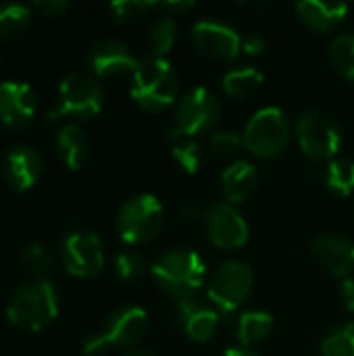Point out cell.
I'll list each match as a JSON object with an SVG mask.
<instances>
[{
	"mask_svg": "<svg viewBox=\"0 0 354 356\" xmlns=\"http://www.w3.org/2000/svg\"><path fill=\"white\" fill-rule=\"evenodd\" d=\"M29 25V8L23 4H0V38H15Z\"/></svg>",
	"mask_w": 354,
	"mask_h": 356,
	"instance_id": "27",
	"label": "cell"
},
{
	"mask_svg": "<svg viewBox=\"0 0 354 356\" xmlns=\"http://www.w3.org/2000/svg\"><path fill=\"white\" fill-rule=\"evenodd\" d=\"M121 356H156L154 353H150V350H142V348H136V350H127L125 355Z\"/></svg>",
	"mask_w": 354,
	"mask_h": 356,
	"instance_id": "40",
	"label": "cell"
},
{
	"mask_svg": "<svg viewBox=\"0 0 354 356\" xmlns=\"http://www.w3.org/2000/svg\"><path fill=\"white\" fill-rule=\"evenodd\" d=\"M325 184L332 192L340 196H348L354 190V163L346 159L330 161L325 169Z\"/></svg>",
	"mask_w": 354,
	"mask_h": 356,
	"instance_id": "24",
	"label": "cell"
},
{
	"mask_svg": "<svg viewBox=\"0 0 354 356\" xmlns=\"http://www.w3.org/2000/svg\"><path fill=\"white\" fill-rule=\"evenodd\" d=\"M240 146H244V140L242 136L234 134V131H215L211 134L209 142H207V148L213 156H232L234 152L240 150Z\"/></svg>",
	"mask_w": 354,
	"mask_h": 356,
	"instance_id": "29",
	"label": "cell"
},
{
	"mask_svg": "<svg viewBox=\"0 0 354 356\" xmlns=\"http://www.w3.org/2000/svg\"><path fill=\"white\" fill-rule=\"evenodd\" d=\"M265 46H267V42L261 33H246L242 38V50L250 56H259L265 50Z\"/></svg>",
	"mask_w": 354,
	"mask_h": 356,
	"instance_id": "34",
	"label": "cell"
},
{
	"mask_svg": "<svg viewBox=\"0 0 354 356\" xmlns=\"http://www.w3.org/2000/svg\"><path fill=\"white\" fill-rule=\"evenodd\" d=\"M144 267H146L144 257L140 252H136V250H123L115 259V273H117V277H121L125 282H131V280L140 277Z\"/></svg>",
	"mask_w": 354,
	"mask_h": 356,
	"instance_id": "30",
	"label": "cell"
},
{
	"mask_svg": "<svg viewBox=\"0 0 354 356\" xmlns=\"http://www.w3.org/2000/svg\"><path fill=\"white\" fill-rule=\"evenodd\" d=\"M298 17L315 31H332L340 25L348 13L344 2H325V0H303L296 4Z\"/></svg>",
	"mask_w": 354,
	"mask_h": 356,
	"instance_id": "19",
	"label": "cell"
},
{
	"mask_svg": "<svg viewBox=\"0 0 354 356\" xmlns=\"http://www.w3.org/2000/svg\"><path fill=\"white\" fill-rule=\"evenodd\" d=\"M273 330V317L267 311H248L242 313L236 325V336L244 348L263 342Z\"/></svg>",
	"mask_w": 354,
	"mask_h": 356,
	"instance_id": "22",
	"label": "cell"
},
{
	"mask_svg": "<svg viewBox=\"0 0 354 356\" xmlns=\"http://www.w3.org/2000/svg\"><path fill=\"white\" fill-rule=\"evenodd\" d=\"M177 213H179L182 219L192 221V219H198V217H200V207H198L194 200H182V202L177 204Z\"/></svg>",
	"mask_w": 354,
	"mask_h": 356,
	"instance_id": "36",
	"label": "cell"
},
{
	"mask_svg": "<svg viewBox=\"0 0 354 356\" xmlns=\"http://www.w3.org/2000/svg\"><path fill=\"white\" fill-rule=\"evenodd\" d=\"M90 65H92L96 75L111 77V75L125 73V71L134 73L136 67L140 65V60L131 54L129 46L123 44L121 40L104 38V40H98L92 46V50H90Z\"/></svg>",
	"mask_w": 354,
	"mask_h": 356,
	"instance_id": "16",
	"label": "cell"
},
{
	"mask_svg": "<svg viewBox=\"0 0 354 356\" xmlns=\"http://www.w3.org/2000/svg\"><path fill=\"white\" fill-rule=\"evenodd\" d=\"M259 184V171L248 161H236L232 163L223 175H221V188L230 202H242L246 200Z\"/></svg>",
	"mask_w": 354,
	"mask_h": 356,
	"instance_id": "20",
	"label": "cell"
},
{
	"mask_svg": "<svg viewBox=\"0 0 354 356\" xmlns=\"http://www.w3.org/2000/svg\"><path fill=\"white\" fill-rule=\"evenodd\" d=\"M332 65L348 79H354V33H340L330 44Z\"/></svg>",
	"mask_w": 354,
	"mask_h": 356,
	"instance_id": "25",
	"label": "cell"
},
{
	"mask_svg": "<svg viewBox=\"0 0 354 356\" xmlns=\"http://www.w3.org/2000/svg\"><path fill=\"white\" fill-rule=\"evenodd\" d=\"M150 330V319L148 313L140 307H125L115 311L106 323L102 325L100 332L92 334L86 344H83V353L86 355H94L100 353L108 346H134L138 344Z\"/></svg>",
	"mask_w": 354,
	"mask_h": 356,
	"instance_id": "5",
	"label": "cell"
},
{
	"mask_svg": "<svg viewBox=\"0 0 354 356\" xmlns=\"http://www.w3.org/2000/svg\"><path fill=\"white\" fill-rule=\"evenodd\" d=\"M159 6L167 8V10H188L194 6V2H161Z\"/></svg>",
	"mask_w": 354,
	"mask_h": 356,
	"instance_id": "38",
	"label": "cell"
},
{
	"mask_svg": "<svg viewBox=\"0 0 354 356\" xmlns=\"http://www.w3.org/2000/svg\"><path fill=\"white\" fill-rule=\"evenodd\" d=\"M311 252L315 257V261L332 275L336 277H344L354 269V242L344 238V236H336V234H325L319 236L313 246Z\"/></svg>",
	"mask_w": 354,
	"mask_h": 356,
	"instance_id": "15",
	"label": "cell"
},
{
	"mask_svg": "<svg viewBox=\"0 0 354 356\" xmlns=\"http://www.w3.org/2000/svg\"><path fill=\"white\" fill-rule=\"evenodd\" d=\"M204 225H207L211 242L217 248H223V250L240 248L248 240V225L244 217L240 215V211L230 202L213 204L204 213Z\"/></svg>",
	"mask_w": 354,
	"mask_h": 356,
	"instance_id": "12",
	"label": "cell"
},
{
	"mask_svg": "<svg viewBox=\"0 0 354 356\" xmlns=\"http://www.w3.org/2000/svg\"><path fill=\"white\" fill-rule=\"evenodd\" d=\"M252 282L255 275L246 263L230 261L215 271L209 284V298L223 315H230L248 298Z\"/></svg>",
	"mask_w": 354,
	"mask_h": 356,
	"instance_id": "10",
	"label": "cell"
},
{
	"mask_svg": "<svg viewBox=\"0 0 354 356\" xmlns=\"http://www.w3.org/2000/svg\"><path fill=\"white\" fill-rule=\"evenodd\" d=\"M38 111V98L31 86L21 81L0 83V121L6 127H25Z\"/></svg>",
	"mask_w": 354,
	"mask_h": 356,
	"instance_id": "14",
	"label": "cell"
},
{
	"mask_svg": "<svg viewBox=\"0 0 354 356\" xmlns=\"http://www.w3.org/2000/svg\"><path fill=\"white\" fill-rule=\"evenodd\" d=\"M65 269L75 277H92L104 267L102 242L96 234L75 232L63 244Z\"/></svg>",
	"mask_w": 354,
	"mask_h": 356,
	"instance_id": "11",
	"label": "cell"
},
{
	"mask_svg": "<svg viewBox=\"0 0 354 356\" xmlns=\"http://www.w3.org/2000/svg\"><path fill=\"white\" fill-rule=\"evenodd\" d=\"M223 356H259L255 350H248L244 346H238V348H227Z\"/></svg>",
	"mask_w": 354,
	"mask_h": 356,
	"instance_id": "39",
	"label": "cell"
},
{
	"mask_svg": "<svg viewBox=\"0 0 354 356\" xmlns=\"http://www.w3.org/2000/svg\"><path fill=\"white\" fill-rule=\"evenodd\" d=\"M152 6H156L154 2H146V0H119L111 4V13L117 21H131L138 19L140 15H144L146 10H150Z\"/></svg>",
	"mask_w": 354,
	"mask_h": 356,
	"instance_id": "33",
	"label": "cell"
},
{
	"mask_svg": "<svg viewBox=\"0 0 354 356\" xmlns=\"http://www.w3.org/2000/svg\"><path fill=\"white\" fill-rule=\"evenodd\" d=\"M340 296H342L344 307H346L351 313H354V280L346 277V280L342 282V286H340Z\"/></svg>",
	"mask_w": 354,
	"mask_h": 356,
	"instance_id": "37",
	"label": "cell"
},
{
	"mask_svg": "<svg viewBox=\"0 0 354 356\" xmlns=\"http://www.w3.org/2000/svg\"><path fill=\"white\" fill-rule=\"evenodd\" d=\"M321 356H354V323H344L321 342Z\"/></svg>",
	"mask_w": 354,
	"mask_h": 356,
	"instance_id": "28",
	"label": "cell"
},
{
	"mask_svg": "<svg viewBox=\"0 0 354 356\" xmlns=\"http://www.w3.org/2000/svg\"><path fill=\"white\" fill-rule=\"evenodd\" d=\"M165 223V209L152 194H140L129 198L117 217V232L127 244L150 242Z\"/></svg>",
	"mask_w": 354,
	"mask_h": 356,
	"instance_id": "6",
	"label": "cell"
},
{
	"mask_svg": "<svg viewBox=\"0 0 354 356\" xmlns=\"http://www.w3.org/2000/svg\"><path fill=\"white\" fill-rule=\"evenodd\" d=\"M159 288L179 300L192 298V294L202 286L207 265L198 252L188 248H173L163 252L150 267Z\"/></svg>",
	"mask_w": 354,
	"mask_h": 356,
	"instance_id": "1",
	"label": "cell"
},
{
	"mask_svg": "<svg viewBox=\"0 0 354 356\" xmlns=\"http://www.w3.org/2000/svg\"><path fill=\"white\" fill-rule=\"evenodd\" d=\"M40 13H44V15H48V17H56V15H61L63 10H67V2L65 0H44V2H35L33 4Z\"/></svg>",
	"mask_w": 354,
	"mask_h": 356,
	"instance_id": "35",
	"label": "cell"
},
{
	"mask_svg": "<svg viewBox=\"0 0 354 356\" xmlns=\"http://www.w3.org/2000/svg\"><path fill=\"white\" fill-rule=\"evenodd\" d=\"M263 73L257 69V67H250V65H244V67H238V69H232L223 75V90L234 96V98H246L250 96L252 92H257L263 83Z\"/></svg>",
	"mask_w": 354,
	"mask_h": 356,
	"instance_id": "23",
	"label": "cell"
},
{
	"mask_svg": "<svg viewBox=\"0 0 354 356\" xmlns=\"http://www.w3.org/2000/svg\"><path fill=\"white\" fill-rule=\"evenodd\" d=\"M221 106L215 94L207 88L188 90L175 108V125L171 127V138H192L211 129L219 119Z\"/></svg>",
	"mask_w": 354,
	"mask_h": 356,
	"instance_id": "9",
	"label": "cell"
},
{
	"mask_svg": "<svg viewBox=\"0 0 354 356\" xmlns=\"http://www.w3.org/2000/svg\"><path fill=\"white\" fill-rule=\"evenodd\" d=\"M131 98L146 111H163L175 102L177 75L169 60L152 56L140 60L131 73Z\"/></svg>",
	"mask_w": 354,
	"mask_h": 356,
	"instance_id": "2",
	"label": "cell"
},
{
	"mask_svg": "<svg viewBox=\"0 0 354 356\" xmlns=\"http://www.w3.org/2000/svg\"><path fill=\"white\" fill-rule=\"evenodd\" d=\"M244 148L259 159H273L284 152L290 140V123L282 108L265 106L257 111L242 134Z\"/></svg>",
	"mask_w": 354,
	"mask_h": 356,
	"instance_id": "4",
	"label": "cell"
},
{
	"mask_svg": "<svg viewBox=\"0 0 354 356\" xmlns=\"http://www.w3.org/2000/svg\"><path fill=\"white\" fill-rule=\"evenodd\" d=\"M177 315L182 330L192 342H207L213 338L217 325H219V313L215 309L198 305L194 298L179 300Z\"/></svg>",
	"mask_w": 354,
	"mask_h": 356,
	"instance_id": "18",
	"label": "cell"
},
{
	"mask_svg": "<svg viewBox=\"0 0 354 356\" xmlns=\"http://www.w3.org/2000/svg\"><path fill=\"white\" fill-rule=\"evenodd\" d=\"M177 38V23L171 15H165L161 19H156L150 27V44L152 50L159 58H163V54H167Z\"/></svg>",
	"mask_w": 354,
	"mask_h": 356,
	"instance_id": "26",
	"label": "cell"
},
{
	"mask_svg": "<svg viewBox=\"0 0 354 356\" xmlns=\"http://www.w3.org/2000/svg\"><path fill=\"white\" fill-rule=\"evenodd\" d=\"M56 148H58V154L65 161V165L73 171L81 169L90 156V140L83 134V129L77 125H65L58 131Z\"/></svg>",
	"mask_w": 354,
	"mask_h": 356,
	"instance_id": "21",
	"label": "cell"
},
{
	"mask_svg": "<svg viewBox=\"0 0 354 356\" xmlns=\"http://www.w3.org/2000/svg\"><path fill=\"white\" fill-rule=\"evenodd\" d=\"M23 261H25V265L29 267V271L35 273V275L48 273V271L52 269V265H54L52 254H50L44 246H40V244L27 246V248L23 250Z\"/></svg>",
	"mask_w": 354,
	"mask_h": 356,
	"instance_id": "32",
	"label": "cell"
},
{
	"mask_svg": "<svg viewBox=\"0 0 354 356\" xmlns=\"http://www.w3.org/2000/svg\"><path fill=\"white\" fill-rule=\"evenodd\" d=\"M102 88L100 83L83 71L69 73L61 81L58 106L50 113V119L61 117H79L88 119L100 113L102 108Z\"/></svg>",
	"mask_w": 354,
	"mask_h": 356,
	"instance_id": "8",
	"label": "cell"
},
{
	"mask_svg": "<svg viewBox=\"0 0 354 356\" xmlns=\"http://www.w3.org/2000/svg\"><path fill=\"white\" fill-rule=\"evenodd\" d=\"M192 38L196 48L213 58L232 60L242 50V38L238 35V31L219 21H211V19L198 21L192 29Z\"/></svg>",
	"mask_w": 354,
	"mask_h": 356,
	"instance_id": "13",
	"label": "cell"
},
{
	"mask_svg": "<svg viewBox=\"0 0 354 356\" xmlns=\"http://www.w3.org/2000/svg\"><path fill=\"white\" fill-rule=\"evenodd\" d=\"M173 159L179 163V167L186 171V173H196L202 165V150H200V144L198 142H184V144H177L173 148Z\"/></svg>",
	"mask_w": 354,
	"mask_h": 356,
	"instance_id": "31",
	"label": "cell"
},
{
	"mask_svg": "<svg viewBox=\"0 0 354 356\" xmlns=\"http://www.w3.org/2000/svg\"><path fill=\"white\" fill-rule=\"evenodd\" d=\"M56 313H58L56 290L46 280H38V282L21 286L13 294L8 309H6L8 321L15 327L27 330V332L44 330L48 323L54 321Z\"/></svg>",
	"mask_w": 354,
	"mask_h": 356,
	"instance_id": "3",
	"label": "cell"
},
{
	"mask_svg": "<svg viewBox=\"0 0 354 356\" xmlns=\"http://www.w3.org/2000/svg\"><path fill=\"white\" fill-rule=\"evenodd\" d=\"M42 156L31 146H15L6 154V179L17 192H25L42 177Z\"/></svg>",
	"mask_w": 354,
	"mask_h": 356,
	"instance_id": "17",
	"label": "cell"
},
{
	"mask_svg": "<svg viewBox=\"0 0 354 356\" xmlns=\"http://www.w3.org/2000/svg\"><path fill=\"white\" fill-rule=\"evenodd\" d=\"M296 140L309 159L334 161L342 146V131L332 115L323 111H307L296 121Z\"/></svg>",
	"mask_w": 354,
	"mask_h": 356,
	"instance_id": "7",
	"label": "cell"
}]
</instances>
